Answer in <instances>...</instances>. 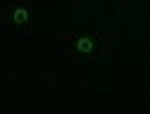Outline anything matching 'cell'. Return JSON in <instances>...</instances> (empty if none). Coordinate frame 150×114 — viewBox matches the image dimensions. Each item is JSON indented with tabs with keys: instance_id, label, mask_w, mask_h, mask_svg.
Here are the masks:
<instances>
[{
	"instance_id": "1",
	"label": "cell",
	"mask_w": 150,
	"mask_h": 114,
	"mask_svg": "<svg viewBox=\"0 0 150 114\" xmlns=\"http://www.w3.org/2000/svg\"><path fill=\"white\" fill-rule=\"evenodd\" d=\"M96 49V40L89 38V36H81L78 38V42H76V51L81 55H89L92 53V51Z\"/></svg>"
},
{
	"instance_id": "2",
	"label": "cell",
	"mask_w": 150,
	"mask_h": 114,
	"mask_svg": "<svg viewBox=\"0 0 150 114\" xmlns=\"http://www.w3.org/2000/svg\"><path fill=\"white\" fill-rule=\"evenodd\" d=\"M27 18H29V13H27V9H24V7H16L15 11H13L15 24H24Z\"/></svg>"
}]
</instances>
